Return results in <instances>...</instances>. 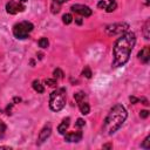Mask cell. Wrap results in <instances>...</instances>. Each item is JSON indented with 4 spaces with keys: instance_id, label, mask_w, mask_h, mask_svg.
<instances>
[{
    "instance_id": "cell-13",
    "label": "cell",
    "mask_w": 150,
    "mask_h": 150,
    "mask_svg": "<svg viewBox=\"0 0 150 150\" xmlns=\"http://www.w3.org/2000/svg\"><path fill=\"white\" fill-rule=\"evenodd\" d=\"M77 104H79V108H80V111L83 114V115H87V114H89V111H90V107H89V103L87 102V101H80V102H77Z\"/></svg>"
},
{
    "instance_id": "cell-28",
    "label": "cell",
    "mask_w": 150,
    "mask_h": 150,
    "mask_svg": "<svg viewBox=\"0 0 150 150\" xmlns=\"http://www.w3.org/2000/svg\"><path fill=\"white\" fill-rule=\"evenodd\" d=\"M53 1H54V2H57V4L61 5V4H63V2H67L68 0H53Z\"/></svg>"
},
{
    "instance_id": "cell-11",
    "label": "cell",
    "mask_w": 150,
    "mask_h": 150,
    "mask_svg": "<svg viewBox=\"0 0 150 150\" xmlns=\"http://www.w3.org/2000/svg\"><path fill=\"white\" fill-rule=\"evenodd\" d=\"M138 59L141 60V62L143 63H148L150 61V47L149 46H145L139 53H138Z\"/></svg>"
},
{
    "instance_id": "cell-9",
    "label": "cell",
    "mask_w": 150,
    "mask_h": 150,
    "mask_svg": "<svg viewBox=\"0 0 150 150\" xmlns=\"http://www.w3.org/2000/svg\"><path fill=\"white\" fill-rule=\"evenodd\" d=\"M83 137V134L82 131H71V132H68V134H64V141L66 142H69V143H76L79 141H81Z\"/></svg>"
},
{
    "instance_id": "cell-23",
    "label": "cell",
    "mask_w": 150,
    "mask_h": 150,
    "mask_svg": "<svg viewBox=\"0 0 150 150\" xmlns=\"http://www.w3.org/2000/svg\"><path fill=\"white\" fill-rule=\"evenodd\" d=\"M46 84H48L49 87H55L56 86V79H46Z\"/></svg>"
},
{
    "instance_id": "cell-30",
    "label": "cell",
    "mask_w": 150,
    "mask_h": 150,
    "mask_svg": "<svg viewBox=\"0 0 150 150\" xmlns=\"http://www.w3.org/2000/svg\"><path fill=\"white\" fill-rule=\"evenodd\" d=\"M76 22H77L79 25H81V23H82V20H81L80 18H77V19H76Z\"/></svg>"
},
{
    "instance_id": "cell-25",
    "label": "cell",
    "mask_w": 150,
    "mask_h": 150,
    "mask_svg": "<svg viewBox=\"0 0 150 150\" xmlns=\"http://www.w3.org/2000/svg\"><path fill=\"white\" fill-rule=\"evenodd\" d=\"M139 116H141L142 118H146V117L149 116V111H148V110H142V111L139 112Z\"/></svg>"
},
{
    "instance_id": "cell-31",
    "label": "cell",
    "mask_w": 150,
    "mask_h": 150,
    "mask_svg": "<svg viewBox=\"0 0 150 150\" xmlns=\"http://www.w3.org/2000/svg\"><path fill=\"white\" fill-rule=\"evenodd\" d=\"M149 4H150V2H149V0H145V5H146V6H148V5H149Z\"/></svg>"
},
{
    "instance_id": "cell-1",
    "label": "cell",
    "mask_w": 150,
    "mask_h": 150,
    "mask_svg": "<svg viewBox=\"0 0 150 150\" xmlns=\"http://www.w3.org/2000/svg\"><path fill=\"white\" fill-rule=\"evenodd\" d=\"M135 43H136V35L132 32H125L116 40L112 48V54H114L112 67L115 68L122 67L128 62Z\"/></svg>"
},
{
    "instance_id": "cell-12",
    "label": "cell",
    "mask_w": 150,
    "mask_h": 150,
    "mask_svg": "<svg viewBox=\"0 0 150 150\" xmlns=\"http://www.w3.org/2000/svg\"><path fill=\"white\" fill-rule=\"evenodd\" d=\"M69 121H70V118L67 117V118H64V120L59 124V127H57L59 134H61V135H64V134H66V131H67V129H68V127H69Z\"/></svg>"
},
{
    "instance_id": "cell-32",
    "label": "cell",
    "mask_w": 150,
    "mask_h": 150,
    "mask_svg": "<svg viewBox=\"0 0 150 150\" xmlns=\"http://www.w3.org/2000/svg\"><path fill=\"white\" fill-rule=\"evenodd\" d=\"M20 1H22V2H25V4H26V2L28 1V0H20Z\"/></svg>"
},
{
    "instance_id": "cell-2",
    "label": "cell",
    "mask_w": 150,
    "mask_h": 150,
    "mask_svg": "<svg viewBox=\"0 0 150 150\" xmlns=\"http://www.w3.org/2000/svg\"><path fill=\"white\" fill-rule=\"evenodd\" d=\"M127 110L125 108L117 103L115 104L108 112L105 120H104V124H103V130L105 131L107 135H112L114 132H116L122 124L124 123V121L127 120Z\"/></svg>"
},
{
    "instance_id": "cell-10",
    "label": "cell",
    "mask_w": 150,
    "mask_h": 150,
    "mask_svg": "<svg viewBox=\"0 0 150 150\" xmlns=\"http://www.w3.org/2000/svg\"><path fill=\"white\" fill-rule=\"evenodd\" d=\"M50 134H52V127H50V124L45 125V127L42 128V130L40 131V134H39L38 144H41V143H43L45 141H47V138L50 136Z\"/></svg>"
},
{
    "instance_id": "cell-6",
    "label": "cell",
    "mask_w": 150,
    "mask_h": 150,
    "mask_svg": "<svg viewBox=\"0 0 150 150\" xmlns=\"http://www.w3.org/2000/svg\"><path fill=\"white\" fill-rule=\"evenodd\" d=\"M25 9H26V5L20 0H11L6 5V11L8 14H16L19 12H23Z\"/></svg>"
},
{
    "instance_id": "cell-24",
    "label": "cell",
    "mask_w": 150,
    "mask_h": 150,
    "mask_svg": "<svg viewBox=\"0 0 150 150\" xmlns=\"http://www.w3.org/2000/svg\"><path fill=\"white\" fill-rule=\"evenodd\" d=\"M76 127H79V128H82V127H84V124H86V122H84V120H82V118H77V121H76Z\"/></svg>"
},
{
    "instance_id": "cell-16",
    "label": "cell",
    "mask_w": 150,
    "mask_h": 150,
    "mask_svg": "<svg viewBox=\"0 0 150 150\" xmlns=\"http://www.w3.org/2000/svg\"><path fill=\"white\" fill-rule=\"evenodd\" d=\"M74 98H75L76 102L83 101V100H86V93H83V91H79V93H76V94L74 95Z\"/></svg>"
},
{
    "instance_id": "cell-5",
    "label": "cell",
    "mask_w": 150,
    "mask_h": 150,
    "mask_svg": "<svg viewBox=\"0 0 150 150\" xmlns=\"http://www.w3.org/2000/svg\"><path fill=\"white\" fill-rule=\"evenodd\" d=\"M129 29V23L127 22H116L108 25L105 27V33L109 36H115V35H122Z\"/></svg>"
},
{
    "instance_id": "cell-22",
    "label": "cell",
    "mask_w": 150,
    "mask_h": 150,
    "mask_svg": "<svg viewBox=\"0 0 150 150\" xmlns=\"http://www.w3.org/2000/svg\"><path fill=\"white\" fill-rule=\"evenodd\" d=\"M149 143H150V136H146L145 139L143 141V143L141 144V146L144 148V149H149V148H150V144H149Z\"/></svg>"
},
{
    "instance_id": "cell-3",
    "label": "cell",
    "mask_w": 150,
    "mask_h": 150,
    "mask_svg": "<svg viewBox=\"0 0 150 150\" xmlns=\"http://www.w3.org/2000/svg\"><path fill=\"white\" fill-rule=\"evenodd\" d=\"M66 101H67L66 89L64 88H59V89L54 90L50 94V97H49V108L53 111H60L66 105Z\"/></svg>"
},
{
    "instance_id": "cell-18",
    "label": "cell",
    "mask_w": 150,
    "mask_h": 150,
    "mask_svg": "<svg viewBox=\"0 0 150 150\" xmlns=\"http://www.w3.org/2000/svg\"><path fill=\"white\" fill-rule=\"evenodd\" d=\"M62 21H63V23L69 25V23L73 21V16H71V14H69V13L63 14V16H62Z\"/></svg>"
},
{
    "instance_id": "cell-15",
    "label": "cell",
    "mask_w": 150,
    "mask_h": 150,
    "mask_svg": "<svg viewBox=\"0 0 150 150\" xmlns=\"http://www.w3.org/2000/svg\"><path fill=\"white\" fill-rule=\"evenodd\" d=\"M149 30H150V20H146L144 26H143V35H144V39H149L150 34H149Z\"/></svg>"
},
{
    "instance_id": "cell-7",
    "label": "cell",
    "mask_w": 150,
    "mask_h": 150,
    "mask_svg": "<svg viewBox=\"0 0 150 150\" xmlns=\"http://www.w3.org/2000/svg\"><path fill=\"white\" fill-rule=\"evenodd\" d=\"M70 11L74 12V13H77L80 14L81 16H90L91 15V9L86 6V5H81V4H75L70 7Z\"/></svg>"
},
{
    "instance_id": "cell-21",
    "label": "cell",
    "mask_w": 150,
    "mask_h": 150,
    "mask_svg": "<svg viewBox=\"0 0 150 150\" xmlns=\"http://www.w3.org/2000/svg\"><path fill=\"white\" fill-rule=\"evenodd\" d=\"M52 13H59L60 12V4H57V2H54L53 1V4H52Z\"/></svg>"
},
{
    "instance_id": "cell-29",
    "label": "cell",
    "mask_w": 150,
    "mask_h": 150,
    "mask_svg": "<svg viewBox=\"0 0 150 150\" xmlns=\"http://www.w3.org/2000/svg\"><path fill=\"white\" fill-rule=\"evenodd\" d=\"M103 148H104V149H110V148H112V145H111V144H104Z\"/></svg>"
},
{
    "instance_id": "cell-19",
    "label": "cell",
    "mask_w": 150,
    "mask_h": 150,
    "mask_svg": "<svg viewBox=\"0 0 150 150\" xmlns=\"http://www.w3.org/2000/svg\"><path fill=\"white\" fill-rule=\"evenodd\" d=\"M53 75H54V79H62L63 77V71L60 69V68H56L54 71H53Z\"/></svg>"
},
{
    "instance_id": "cell-17",
    "label": "cell",
    "mask_w": 150,
    "mask_h": 150,
    "mask_svg": "<svg viewBox=\"0 0 150 150\" xmlns=\"http://www.w3.org/2000/svg\"><path fill=\"white\" fill-rule=\"evenodd\" d=\"M38 43H39V47H41V48H47L48 45H49L47 38H41V39L38 41Z\"/></svg>"
},
{
    "instance_id": "cell-20",
    "label": "cell",
    "mask_w": 150,
    "mask_h": 150,
    "mask_svg": "<svg viewBox=\"0 0 150 150\" xmlns=\"http://www.w3.org/2000/svg\"><path fill=\"white\" fill-rule=\"evenodd\" d=\"M82 75L84 76V77H87V79H90L91 77V70H90V68L87 66V67H84V69L82 70Z\"/></svg>"
},
{
    "instance_id": "cell-4",
    "label": "cell",
    "mask_w": 150,
    "mask_h": 150,
    "mask_svg": "<svg viewBox=\"0 0 150 150\" xmlns=\"http://www.w3.org/2000/svg\"><path fill=\"white\" fill-rule=\"evenodd\" d=\"M33 28H34V26H33L32 22H29V21H21V22L15 23L13 26V35L16 39L23 40V39L28 38V35L33 30Z\"/></svg>"
},
{
    "instance_id": "cell-14",
    "label": "cell",
    "mask_w": 150,
    "mask_h": 150,
    "mask_svg": "<svg viewBox=\"0 0 150 150\" xmlns=\"http://www.w3.org/2000/svg\"><path fill=\"white\" fill-rule=\"evenodd\" d=\"M33 89L35 90V91H38V93H43L45 91V88H43V86L40 83V81L39 80H35V81H33Z\"/></svg>"
},
{
    "instance_id": "cell-26",
    "label": "cell",
    "mask_w": 150,
    "mask_h": 150,
    "mask_svg": "<svg viewBox=\"0 0 150 150\" xmlns=\"http://www.w3.org/2000/svg\"><path fill=\"white\" fill-rule=\"evenodd\" d=\"M5 130H6V124L2 121H0V132H4Z\"/></svg>"
},
{
    "instance_id": "cell-8",
    "label": "cell",
    "mask_w": 150,
    "mask_h": 150,
    "mask_svg": "<svg viewBox=\"0 0 150 150\" xmlns=\"http://www.w3.org/2000/svg\"><path fill=\"white\" fill-rule=\"evenodd\" d=\"M97 7L101 8V9H104L108 13H110V12H114L116 9L117 4H116L115 0H101V1H98Z\"/></svg>"
},
{
    "instance_id": "cell-27",
    "label": "cell",
    "mask_w": 150,
    "mask_h": 150,
    "mask_svg": "<svg viewBox=\"0 0 150 150\" xmlns=\"http://www.w3.org/2000/svg\"><path fill=\"white\" fill-rule=\"evenodd\" d=\"M129 100H130L131 103H136V102H138V98H136V97H134V96H130Z\"/></svg>"
}]
</instances>
